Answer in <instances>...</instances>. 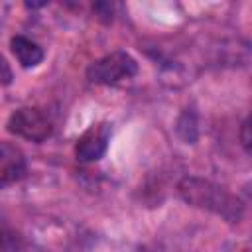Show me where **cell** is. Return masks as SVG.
Instances as JSON below:
<instances>
[{
    "label": "cell",
    "instance_id": "1",
    "mask_svg": "<svg viewBox=\"0 0 252 252\" xmlns=\"http://www.w3.org/2000/svg\"><path fill=\"white\" fill-rule=\"evenodd\" d=\"M177 193L187 205L222 217L226 222H238L244 215V203L211 179L187 175L177 183Z\"/></svg>",
    "mask_w": 252,
    "mask_h": 252
},
{
    "label": "cell",
    "instance_id": "2",
    "mask_svg": "<svg viewBox=\"0 0 252 252\" xmlns=\"http://www.w3.org/2000/svg\"><path fill=\"white\" fill-rule=\"evenodd\" d=\"M138 73L136 59L126 51H112L87 69V79L94 85H118L122 81L132 79Z\"/></svg>",
    "mask_w": 252,
    "mask_h": 252
},
{
    "label": "cell",
    "instance_id": "3",
    "mask_svg": "<svg viewBox=\"0 0 252 252\" xmlns=\"http://www.w3.org/2000/svg\"><path fill=\"white\" fill-rule=\"evenodd\" d=\"M8 132H12L14 136H20L28 142H35L41 144L51 136V120L37 108L32 106H22L18 110H14L6 122Z\"/></svg>",
    "mask_w": 252,
    "mask_h": 252
},
{
    "label": "cell",
    "instance_id": "4",
    "mask_svg": "<svg viewBox=\"0 0 252 252\" xmlns=\"http://www.w3.org/2000/svg\"><path fill=\"white\" fill-rule=\"evenodd\" d=\"M108 142H110V126L106 122L93 124L79 136L75 144V156L83 163H94L106 154Z\"/></svg>",
    "mask_w": 252,
    "mask_h": 252
},
{
    "label": "cell",
    "instance_id": "5",
    "mask_svg": "<svg viewBox=\"0 0 252 252\" xmlns=\"http://www.w3.org/2000/svg\"><path fill=\"white\" fill-rule=\"evenodd\" d=\"M26 175V158L22 150L10 142H2L0 154V181L2 185H10L20 181Z\"/></svg>",
    "mask_w": 252,
    "mask_h": 252
},
{
    "label": "cell",
    "instance_id": "6",
    "mask_svg": "<svg viewBox=\"0 0 252 252\" xmlns=\"http://www.w3.org/2000/svg\"><path fill=\"white\" fill-rule=\"evenodd\" d=\"M10 49L24 69L37 67L43 61V49L26 35H14L10 39Z\"/></svg>",
    "mask_w": 252,
    "mask_h": 252
},
{
    "label": "cell",
    "instance_id": "7",
    "mask_svg": "<svg viewBox=\"0 0 252 252\" xmlns=\"http://www.w3.org/2000/svg\"><path fill=\"white\" fill-rule=\"evenodd\" d=\"M197 124H199V122H197V112H195L193 108H185V110L181 112V116L177 118L175 130H177L179 138H181L185 144H195V140H197V136H199V126H197Z\"/></svg>",
    "mask_w": 252,
    "mask_h": 252
},
{
    "label": "cell",
    "instance_id": "8",
    "mask_svg": "<svg viewBox=\"0 0 252 252\" xmlns=\"http://www.w3.org/2000/svg\"><path fill=\"white\" fill-rule=\"evenodd\" d=\"M238 140L242 150L246 152V156L252 158V112L244 118V122L240 124V132H238Z\"/></svg>",
    "mask_w": 252,
    "mask_h": 252
},
{
    "label": "cell",
    "instance_id": "9",
    "mask_svg": "<svg viewBox=\"0 0 252 252\" xmlns=\"http://www.w3.org/2000/svg\"><path fill=\"white\" fill-rule=\"evenodd\" d=\"M93 10H94V14H96L100 20H104V22H108V20L112 18V4H108V2H96V4L93 6Z\"/></svg>",
    "mask_w": 252,
    "mask_h": 252
},
{
    "label": "cell",
    "instance_id": "10",
    "mask_svg": "<svg viewBox=\"0 0 252 252\" xmlns=\"http://www.w3.org/2000/svg\"><path fill=\"white\" fill-rule=\"evenodd\" d=\"M2 69H4V85H10V81H12V73H10V67H8L6 61H2Z\"/></svg>",
    "mask_w": 252,
    "mask_h": 252
}]
</instances>
